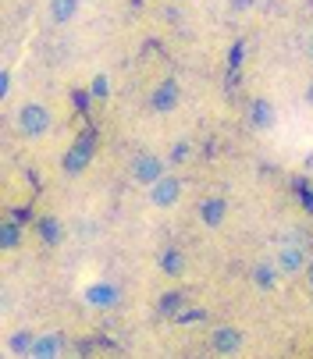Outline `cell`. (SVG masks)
Wrapping results in <instances>:
<instances>
[{
  "mask_svg": "<svg viewBox=\"0 0 313 359\" xmlns=\"http://www.w3.org/2000/svg\"><path fill=\"white\" fill-rule=\"evenodd\" d=\"M15 125L25 139H46L50 128H54V114H50V107L39 104V100H25L15 114Z\"/></svg>",
  "mask_w": 313,
  "mask_h": 359,
  "instance_id": "obj_1",
  "label": "cell"
},
{
  "mask_svg": "<svg viewBox=\"0 0 313 359\" xmlns=\"http://www.w3.org/2000/svg\"><path fill=\"white\" fill-rule=\"evenodd\" d=\"M274 264H278L281 278H295V274L306 271L309 252H306V245H302L299 238H281L278 249H274Z\"/></svg>",
  "mask_w": 313,
  "mask_h": 359,
  "instance_id": "obj_2",
  "label": "cell"
},
{
  "mask_svg": "<svg viewBox=\"0 0 313 359\" xmlns=\"http://www.w3.org/2000/svg\"><path fill=\"white\" fill-rule=\"evenodd\" d=\"M182 192H185L182 178L168 171L164 178H156V182L149 185L146 199H149V207H156V210H171V207H178V203H182Z\"/></svg>",
  "mask_w": 313,
  "mask_h": 359,
  "instance_id": "obj_3",
  "label": "cell"
},
{
  "mask_svg": "<svg viewBox=\"0 0 313 359\" xmlns=\"http://www.w3.org/2000/svg\"><path fill=\"white\" fill-rule=\"evenodd\" d=\"M146 104H149L153 114H171V111H178V107H182V86H178V79L156 82Z\"/></svg>",
  "mask_w": 313,
  "mask_h": 359,
  "instance_id": "obj_4",
  "label": "cell"
},
{
  "mask_svg": "<svg viewBox=\"0 0 313 359\" xmlns=\"http://www.w3.org/2000/svg\"><path fill=\"white\" fill-rule=\"evenodd\" d=\"M228 199L221 196V192H211V196H203L199 199V224L206 228V231H218L225 221H228Z\"/></svg>",
  "mask_w": 313,
  "mask_h": 359,
  "instance_id": "obj_5",
  "label": "cell"
},
{
  "mask_svg": "<svg viewBox=\"0 0 313 359\" xmlns=\"http://www.w3.org/2000/svg\"><path fill=\"white\" fill-rule=\"evenodd\" d=\"M168 175V161L164 157H156V153H139V157L132 161V182L139 185H153L156 178H164Z\"/></svg>",
  "mask_w": 313,
  "mask_h": 359,
  "instance_id": "obj_6",
  "label": "cell"
},
{
  "mask_svg": "<svg viewBox=\"0 0 313 359\" xmlns=\"http://www.w3.org/2000/svg\"><path fill=\"white\" fill-rule=\"evenodd\" d=\"M82 299L86 306H93V310H114V306L121 302V288L114 281H93L82 288Z\"/></svg>",
  "mask_w": 313,
  "mask_h": 359,
  "instance_id": "obj_7",
  "label": "cell"
},
{
  "mask_svg": "<svg viewBox=\"0 0 313 359\" xmlns=\"http://www.w3.org/2000/svg\"><path fill=\"white\" fill-rule=\"evenodd\" d=\"M242 345H246V334L239 327H232V324L214 327V334H211V348L218 355H235V352H242Z\"/></svg>",
  "mask_w": 313,
  "mask_h": 359,
  "instance_id": "obj_8",
  "label": "cell"
},
{
  "mask_svg": "<svg viewBox=\"0 0 313 359\" xmlns=\"http://www.w3.org/2000/svg\"><path fill=\"white\" fill-rule=\"evenodd\" d=\"M89 161H93V142L89 139H79L68 153H65V157H61V168H65V175H82L86 168H89Z\"/></svg>",
  "mask_w": 313,
  "mask_h": 359,
  "instance_id": "obj_9",
  "label": "cell"
},
{
  "mask_svg": "<svg viewBox=\"0 0 313 359\" xmlns=\"http://www.w3.org/2000/svg\"><path fill=\"white\" fill-rule=\"evenodd\" d=\"M253 285L260 288V292H274L278 288V281H281V271H278V264L274 260H260L256 267H253Z\"/></svg>",
  "mask_w": 313,
  "mask_h": 359,
  "instance_id": "obj_10",
  "label": "cell"
},
{
  "mask_svg": "<svg viewBox=\"0 0 313 359\" xmlns=\"http://www.w3.org/2000/svg\"><path fill=\"white\" fill-rule=\"evenodd\" d=\"M61 352H65V334H61V331H46V334H36L32 359H50V355H61Z\"/></svg>",
  "mask_w": 313,
  "mask_h": 359,
  "instance_id": "obj_11",
  "label": "cell"
},
{
  "mask_svg": "<svg viewBox=\"0 0 313 359\" xmlns=\"http://www.w3.org/2000/svg\"><path fill=\"white\" fill-rule=\"evenodd\" d=\"M82 11V0H50V22L54 25H72Z\"/></svg>",
  "mask_w": 313,
  "mask_h": 359,
  "instance_id": "obj_12",
  "label": "cell"
},
{
  "mask_svg": "<svg viewBox=\"0 0 313 359\" xmlns=\"http://www.w3.org/2000/svg\"><path fill=\"white\" fill-rule=\"evenodd\" d=\"M22 238H25V228L18 221H4V224H0V249H4V252H15L22 245Z\"/></svg>",
  "mask_w": 313,
  "mask_h": 359,
  "instance_id": "obj_13",
  "label": "cell"
},
{
  "mask_svg": "<svg viewBox=\"0 0 313 359\" xmlns=\"http://www.w3.org/2000/svg\"><path fill=\"white\" fill-rule=\"evenodd\" d=\"M39 238H43L46 245H58V242L65 238L61 221H58V217H39Z\"/></svg>",
  "mask_w": 313,
  "mask_h": 359,
  "instance_id": "obj_14",
  "label": "cell"
},
{
  "mask_svg": "<svg viewBox=\"0 0 313 359\" xmlns=\"http://www.w3.org/2000/svg\"><path fill=\"white\" fill-rule=\"evenodd\" d=\"M32 345H36V334L25 327V331H15V338L8 341V352L11 355H32Z\"/></svg>",
  "mask_w": 313,
  "mask_h": 359,
  "instance_id": "obj_15",
  "label": "cell"
},
{
  "mask_svg": "<svg viewBox=\"0 0 313 359\" xmlns=\"http://www.w3.org/2000/svg\"><path fill=\"white\" fill-rule=\"evenodd\" d=\"M182 267H185V256H182L178 249H168V252L161 256V271H164L168 278H178V274H182Z\"/></svg>",
  "mask_w": 313,
  "mask_h": 359,
  "instance_id": "obj_16",
  "label": "cell"
},
{
  "mask_svg": "<svg viewBox=\"0 0 313 359\" xmlns=\"http://www.w3.org/2000/svg\"><path fill=\"white\" fill-rule=\"evenodd\" d=\"M249 121H253L256 128H267V125L274 121V111H271V104H267V100H256V104H253V111H249Z\"/></svg>",
  "mask_w": 313,
  "mask_h": 359,
  "instance_id": "obj_17",
  "label": "cell"
},
{
  "mask_svg": "<svg viewBox=\"0 0 313 359\" xmlns=\"http://www.w3.org/2000/svg\"><path fill=\"white\" fill-rule=\"evenodd\" d=\"M89 96L93 100H111V79L107 75H93V82H89Z\"/></svg>",
  "mask_w": 313,
  "mask_h": 359,
  "instance_id": "obj_18",
  "label": "cell"
},
{
  "mask_svg": "<svg viewBox=\"0 0 313 359\" xmlns=\"http://www.w3.org/2000/svg\"><path fill=\"white\" fill-rule=\"evenodd\" d=\"M178 306H182V295L178 292H168L161 299V313H178Z\"/></svg>",
  "mask_w": 313,
  "mask_h": 359,
  "instance_id": "obj_19",
  "label": "cell"
},
{
  "mask_svg": "<svg viewBox=\"0 0 313 359\" xmlns=\"http://www.w3.org/2000/svg\"><path fill=\"white\" fill-rule=\"evenodd\" d=\"M185 157H189V142H178V146H175V153L168 157V164H182Z\"/></svg>",
  "mask_w": 313,
  "mask_h": 359,
  "instance_id": "obj_20",
  "label": "cell"
},
{
  "mask_svg": "<svg viewBox=\"0 0 313 359\" xmlns=\"http://www.w3.org/2000/svg\"><path fill=\"white\" fill-rule=\"evenodd\" d=\"M302 54H306V61L313 65V29L306 32V39H302Z\"/></svg>",
  "mask_w": 313,
  "mask_h": 359,
  "instance_id": "obj_21",
  "label": "cell"
},
{
  "mask_svg": "<svg viewBox=\"0 0 313 359\" xmlns=\"http://www.w3.org/2000/svg\"><path fill=\"white\" fill-rule=\"evenodd\" d=\"M0 96H11V72H4V75H0Z\"/></svg>",
  "mask_w": 313,
  "mask_h": 359,
  "instance_id": "obj_22",
  "label": "cell"
},
{
  "mask_svg": "<svg viewBox=\"0 0 313 359\" xmlns=\"http://www.w3.org/2000/svg\"><path fill=\"white\" fill-rule=\"evenodd\" d=\"M178 320H182V324H192V320H203V310H185V313H178Z\"/></svg>",
  "mask_w": 313,
  "mask_h": 359,
  "instance_id": "obj_23",
  "label": "cell"
},
{
  "mask_svg": "<svg viewBox=\"0 0 313 359\" xmlns=\"http://www.w3.org/2000/svg\"><path fill=\"white\" fill-rule=\"evenodd\" d=\"M242 50H246V43H235V46H232V68L242 61Z\"/></svg>",
  "mask_w": 313,
  "mask_h": 359,
  "instance_id": "obj_24",
  "label": "cell"
},
{
  "mask_svg": "<svg viewBox=\"0 0 313 359\" xmlns=\"http://www.w3.org/2000/svg\"><path fill=\"white\" fill-rule=\"evenodd\" d=\"M306 281H309V288H313V256H309V264H306Z\"/></svg>",
  "mask_w": 313,
  "mask_h": 359,
  "instance_id": "obj_25",
  "label": "cell"
},
{
  "mask_svg": "<svg viewBox=\"0 0 313 359\" xmlns=\"http://www.w3.org/2000/svg\"><path fill=\"white\" fill-rule=\"evenodd\" d=\"M253 4H256V0H235V8H239V11H242V8H253Z\"/></svg>",
  "mask_w": 313,
  "mask_h": 359,
  "instance_id": "obj_26",
  "label": "cell"
},
{
  "mask_svg": "<svg viewBox=\"0 0 313 359\" xmlns=\"http://www.w3.org/2000/svg\"><path fill=\"white\" fill-rule=\"evenodd\" d=\"M306 100H309V104H313V89H306Z\"/></svg>",
  "mask_w": 313,
  "mask_h": 359,
  "instance_id": "obj_27",
  "label": "cell"
}]
</instances>
